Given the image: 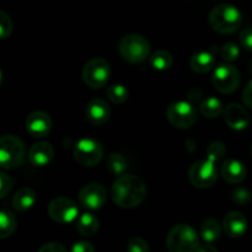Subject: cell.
<instances>
[{
  "label": "cell",
  "instance_id": "1",
  "mask_svg": "<svg viewBox=\"0 0 252 252\" xmlns=\"http://www.w3.org/2000/svg\"><path fill=\"white\" fill-rule=\"evenodd\" d=\"M147 196L144 181L135 175L118 177L111 187V198L116 206L125 209L138 207Z\"/></svg>",
  "mask_w": 252,
  "mask_h": 252
},
{
  "label": "cell",
  "instance_id": "2",
  "mask_svg": "<svg viewBox=\"0 0 252 252\" xmlns=\"http://www.w3.org/2000/svg\"><path fill=\"white\" fill-rule=\"evenodd\" d=\"M208 20L214 31L221 34H231L243 25V14L233 5L220 4L212 9Z\"/></svg>",
  "mask_w": 252,
  "mask_h": 252
},
{
  "label": "cell",
  "instance_id": "3",
  "mask_svg": "<svg viewBox=\"0 0 252 252\" xmlns=\"http://www.w3.org/2000/svg\"><path fill=\"white\" fill-rule=\"evenodd\" d=\"M166 246L170 252H197L199 238L196 230L187 224H177L166 236Z\"/></svg>",
  "mask_w": 252,
  "mask_h": 252
},
{
  "label": "cell",
  "instance_id": "4",
  "mask_svg": "<svg viewBox=\"0 0 252 252\" xmlns=\"http://www.w3.org/2000/svg\"><path fill=\"white\" fill-rule=\"evenodd\" d=\"M118 51L126 62L139 64L150 58V43L145 37L130 33L123 37L118 44Z\"/></svg>",
  "mask_w": 252,
  "mask_h": 252
},
{
  "label": "cell",
  "instance_id": "5",
  "mask_svg": "<svg viewBox=\"0 0 252 252\" xmlns=\"http://www.w3.org/2000/svg\"><path fill=\"white\" fill-rule=\"evenodd\" d=\"M25 145L15 135H4L0 139V165L1 169H16L24 162Z\"/></svg>",
  "mask_w": 252,
  "mask_h": 252
},
{
  "label": "cell",
  "instance_id": "6",
  "mask_svg": "<svg viewBox=\"0 0 252 252\" xmlns=\"http://www.w3.org/2000/svg\"><path fill=\"white\" fill-rule=\"evenodd\" d=\"M166 118L172 127L177 129H189L197 122V112L187 101H176L166 110Z\"/></svg>",
  "mask_w": 252,
  "mask_h": 252
},
{
  "label": "cell",
  "instance_id": "7",
  "mask_svg": "<svg viewBox=\"0 0 252 252\" xmlns=\"http://www.w3.org/2000/svg\"><path fill=\"white\" fill-rule=\"evenodd\" d=\"M111 75V68L103 58H93L84 65L83 80L89 88L100 89L107 84Z\"/></svg>",
  "mask_w": 252,
  "mask_h": 252
},
{
  "label": "cell",
  "instance_id": "8",
  "mask_svg": "<svg viewBox=\"0 0 252 252\" xmlns=\"http://www.w3.org/2000/svg\"><path fill=\"white\" fill-rule=\"evenodd\" d=\"M218 179L216 162L211 159L199 160L192 164L189 170V180L197 189H208L213 186Z\"/></svg>",
  "mask_w": 252,
  "mask_h": 252
},
{
  "label": "cell",
  "instance_id": "9",
  "mask_svg": "<svg viewBox=\"0 0 252 252\" xmlns=\"http://www.w3.org/2000/svg\"><path fill=\"white\" fill-rule=\"evenodd\" d=\"M103 148L101 143L91 138H84L75 144L74 158L80 165L85 167H93L102 160Z\"/></svg>",
  "mask_w": 252,
  "mask_h": 252
},
{
  "label": "cell",
  "instance_id": "10",
  "mask_svg": "<svg viewBox=\"0 0 252 252\" xmlns=\"http://www.w3.org/2000/svg\"><path fill=\"white\" fill-rule=\"evenodd\" d=\"M241 83V75L235 66L221 64L214 70L212 84L221 94H233L238 90Z\"/></svg>",
  "mask_w": 252,
  "mask_h": 252
},
{
  "label": "cell",
  "instance_id": "11",
  "mask_svg": "<svg viewBox=\"0 0 252 252\" xmlns=\"http://www.w3.org/2000/svg\"><path fill=\"white\" fill-rule=\"evenodd\" d=\"M48 216L52 220L59 224H69L79 216V208L73 199L68 197H57L48 204Z\"/></svg>",
  "mask_w": 252,
  "mask_h": 252
},
{
  "label": "cell",
  "instance_id": "12",
  "mask_svg": "<svg viewBox=\"0 0 252 252\" xmlns=\"http://www.w3.org/2000/svg\"><path fill=\"white\" fill-rule=\"evenodd\" d=\"M107 199V193L102 185L91 182L85 185L79 192V202L86 209L97 211L102 208Z\"/></svg>",
  "mask_w": 252,
  "mask_h": 252
},
{
  "label": "cell",
  "instance_id": "13",
  "mask_svg": "<svg viewBox=\"0 0 252 252\" xmlns=\"http://www.w3.org/2000/svg\"><path fill=\"white\" fill-rule=\"evenodd\" d=\"M26 129L34 138L46 137L52 129L51 117L43 111H33L27 116Z\"/></svg>",
  "mask_w": 252,
  "mask_h": 252
},
{
  "label": "cell",
  "instance_id": "14",
  "mask_svg": "<svg viewBox=\"0 0 252 252\" xmlns=\"http://www.w3.org/2000/svg\"><path fill=\"white\" fill-rule=\"evenodd\" d=\"M224 120L234 130H244L250 125V117L245 108L239 103H230L224 111Z\"/></svg>",
  "mask_w": 252,
  "mask_h": 252
},
{
  "label": "cell",
  "instance_id": "15",
  "mask_svg": "<svg viewBox=\"0 0 252 252\" xmlns=\"http://www.w3.org/2000/svg\"><path fill=\"white\" fill-rule=\"evenodd\" d=\"M223 229L230 238H241L248 231V219L240 212H229L224 217Z\"/></svg>",
  "mask_w": 252,
  "mask_h": 252
},
{
  "label": "cell",
  "instance_id": "16",
  "mask_svg": "<svg viewBox=\"0 0 252 252\" xmlns=\"http://www.w3.org/2000/svg\"><path fill=\"white\" fill-rule=\"evenodd\" d=\"M110 107L102 98L95 97L86 106V118L94 126H102L110 118Z\"/></svg>",
  "mask_w": 252,
  "mask_h": 252
},
{
  "label": "cell",
  "instance_id": "17",
  "mask_svg": "<svg viewBox=\"0 0 252 252\" xmlns=\"http://www.w3.org/2000/svg\"><path fill=\"white\" fill-rule=\"evenodd\" d=\"M54 155L53 147L48 142H38L30 149L29 159L33 166L43 167L52 161Z\"/></svg>",
  "mask_w": 252,
  "mask_h": 252
},
{
  "label": "cell",
  "instance_id": "18",
  "mask_svg": "<svg viewBox=\"0 0 252 252\" xmlns=\"http://www.w3.org/2000/svg\"><path fill=\"white\" fill-rule=\"evenodd\" d=\"M220 172L224 181L233 185L243 182L246 179V175H248V170H246L245 165L235 159L226 160L223 166H221Z\"/></svg>",
  "mask_w": 252,
  "mask_h": 252
},
{
  "label": "cell",
  "instance_id": "19",
  "mask_svg": "<svg viewBox=\"0 0 252 252\" xmlns=\"http://www.w3.org/2000/svg\"><path fill=\"white\" fill-rule=\"evenodd\" d=\"M214 65H216V58L211 52H198V53H194L189 59V66L194 73L206 74L211 71Z\"/></svg>",
  "mask_w": 252,
  "mask_h": 252
},
{
  "label": "cell",
  "instance_id": "20",
  "mask_svg": "<svg viewBox=\"0 0 252 252\" xmlns=\"http://www.w3.org/2000/svg\"><path fill=\"white\" fill-rule=\"evenodd\" d=\"M36 201V192L30 187H24L12 198V207L17 212H26L34 206Z\"/></svg>",
  "mask_w": 252,
  "mask_h": 252
},
{
  "label": "cell",
  "instance_id": "21",
  "mask_svg": "<svg viewBox=\"0 0 252 252\" xmlns=\"http://www.w3.org/2000/svg\"><path fill=\"white\" fill-rule=\"evenodd\" d=\"M76 228L81 235L91 238V236H95L97 234L98 229H100V221L94 214L84 213L78 219Z\"/></svg>",
  "mask_w": 252,
  "mask_h": 252
},
{
  "label": "cell",
  "instance_id": "22",
  "mask_svg": "<svg viewBox=\"0 0 252 252\" xmlns=\"http://www.w3.org/2000/svg\"><path fill=\"white\" fill-rule=\"evenodd\" d=\"M220 224L216 219H207L201 225V236L207 244H213L220 239Z\"/></svg>",
  "mask_w": 252,
  "mask_h": 252
},
{
  "label": "cell",
  "instance_id": "23",
  "mask_svg": "<svg viewBox=\"0 0 252 252\" xmlns=\"http://www.w3.org/2000/svg\"><path fill=\"white\" fill-rule=\"evenodd\" d=\"M172 62H174V59H172L171 53L165 51V49L154 52L149 58L150 66L158 71H165L170 69L172 65Z\"/></svg>",
  "mask_w": 252,
  "mask_h": 252
},
{
  "label": "cell",
  "instance_id": "24",
  "mask_svg": "<svg viewBox=\"0 0 252 252\" xmlns=\"http://www.w3.org/2000/svg\"><path fill=\"white\" fill-rule=\"evenodd\" d=\"M17 221L14 213L2 209L0 212V239H6L11 236L16 230Z\"/></svg>",
  "mask_w": 252,
  "mask_h": 252
},
{
  "label": "cell",
  "instance_id": "25",
  "mask_svg": "<svg viewBox=\"0 0 252 252\" xmlns=\"http://www.w3.org/2000/svg\"><path fill=\"white\" fill-rule=\"evenodd\" d=\"M199 111L207 118H217L223 112V103L214 96H209L199 105Z\"/></svg>",
  "mask_w": 252,
  "mask_h": 252
},
{
  "label": "cell",
  "instance_id": "26",
  "mask_svg": "<svg viewBox=\"0 0 252 252\" xmlns=\"http://www.w3.org/2000/svg\"><path fill=\"white\" fill-rule=\"evenodd\" d=\"M127 160L125 157L118 153H112L107 159V170L113 175V176H123L127 171Z\"/></svg>",
  "mask_w": 252,
  "mask_h": 252
},
{
  "label": "cell",
  "instance_id": "27",
  "mask_svg": "<svg viewBox=\"0 0 252 252\" xmlns=\"http://www.w3.org/2000/svg\"><path fill=\"white\" fill-rule=\"evenodd\" d=\"M106 95H107L108 100L112 101L113 103L121 105V103H125L128 100L129 91H128V89L125 85L115 84V85L108 86L107 90H106Z\"/></svg>",
  "mask_w": 252,
  "mask_h": 252
},
{
  "label": "cell",
  "instance_id": "28",
  "mask_svg": "<svg viewBox=\"0 0 252 252\" xmlns=\"http://www.w3.org/2000/svg\"><path fill=\"white\" fill-rule=\"evenodd\" d=\"M225 153H226V149L224 143L217 140V142L212 143V144L208 147V149H207V159L213 160L214 162L219 161V160L223 159Z\"/></svg>",
  "mask_w": 252,
  "mask_h": 252
},
{
  "label": "cell",
  "instance_id": "29",
  "mask_svg": "<svg viewBox=\"0 0 252 252\" xmlns=\"http://www.w3.org/2000/svg\"><path fill=\"white\" fill-rule=\"evenodd\" d=\"M221 58L226 62H235L240 56V48L234 42H226L220 51Z\"/></svg>",
  "mask_w": 252,
  "mask_h": 252
},
{
  "label": "cell",
  "instance_id": "30",
  "mask_svg": "<svg viewBox=\"0 0 252 252\" xmlns=\"http://www.w3.org/2000/svg\"><path fill=\"white\" fill-rule=\"evenodd\" d=\"M12 33V20L5 11H0V37L6 39Z\"/></svg>",
  "mask_w": 252,
  "mask_h": 252
},
{
  "label": "cell",
  "instance_id": "31",
  "mask_svg": "<svg viewBox=\"0 0 252 252\" xmlns=\"http://www.w3.org/2000/svg\"><path fill=\"white\" fill-rule=\"evenodd\" d=\"M231 199H233L234 203L239 204V206H245L249 202L251 201V193L249 189H235L231 193Z\"/></svg>",
  "mask_w": 252,
  "mask_h": 252
},
{
  "label": "cell",
  "instance_id": "32",
  "mask_svg": "<svg viewBox=\"0 0 252 252\" xmlns=\"http://www.w3.org/2000/svg\"><path fill=\"white\" fill-rule=\"evenodd\" d=\"M128 252H149V245L142 238H133L128 241Z\"/></svg>",
  "mask_w": 252,
  "mask_h": 252
},
{
  "label": "cell",
  "instance_id": "33",
  "mask_svg": "<svg viewBox=\"0 0 252 252\" xmlns=\"http://www.w3.org/2000/svg\"><path fill=\"white\" fill-rule=\"evenodd\" d=\"M12 189V180L6 174H0V197L4 198Z\"/></svg>",
  "mask_w": 252,
  "mask_h": 252
},
{
  "label": "cell",
  "instance_id": "34",
  "mask_svg": "<svg viewBox=\"0 0 252 252\" xmlns=\"http://www.w3.org/2000/svg\"><path fill=\"white\" fill-rule=\"evenodd\" d=\"M239 39H240L243 48H245L249 52H252V27H248V29L243 30Z\"/></svg>",
  "mask_w": 252,
  "mask_h": 252
},
{
  "label": "cell",
  "instance_id": "35",
  "mask_svg": "<svg viewBox=\"0 0 252 252\" xmlns=\"http://www.w3.org/2000/svg\"><path fill=\"white\" fill-rule=\"evenodd\" d=\"M70 252H95V248L89 241H78L71 246Z\"/></svg>",
  "mask_w": 252,
  "mask_h": 252
},
{
  "label": "cell",
  "instance_id": "36",
  "mask_svg": "<svg viewBox=\"0 0 252 252\" xmlns=\"http://www.w3.org/2000/svg\"><path fill=\"white\" fill-rule=\"evenodd\" d=\"M38 252H68V251H66V249L64 248L62 244L48 243V244H44V245L39 249Z\"/></svg>",
  "mask_w": 252,
  "mask_h": 252
},
{
  "label": "cell",
  "instance_id": "37",
  "mask_svg": "<svg viewBox=\"0 0 252 252\" xmlns=\"http://www.w3.org/2000/svg\"><path fill=\"white\" fill-rule=\"evenodd\" d=\"M243 101L249 108L252 110V80L248 83V85L245 86L243 91Z\"/></svg>",
  "mask_w": 252,
  "mask_h": 252
},
{
  "label": "cell",
  "instance_id": "38",
  "mask_svg": "<svg viewBox=\"0 0 252 252\" xmlns=\"http://www.w3.org/2000/svg\"><path fill=\"white\" fill-rule=\"evenodd\" d=\"M197 252H219L214 246L212 245H201Z\"/></svg>",
  "mask_w": 252,
  "mask_h": 252
},
{
  "label": "cell",
  "instance_id": "39",
  "mask_svg": "<svg viewBox=\"0 0 252 252\" xmlns=\"http://www.w3.org/2000/svg\"><path fill=\"white\" fill-rule=\"evenodd\" d=\"M251 155H252V147H251Z\"/></svg>",
  "mask_w": 252,
  "mask_h": 252
}]
</instances>
